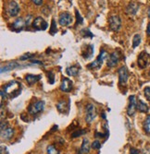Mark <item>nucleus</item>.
<instances>
[{
  "mask_svg": "<svg viewBox=\"0 0 150 154\" xmlns=\"http://www.w3.org/2000/svg\"><path fill=\"white\" fill-rule=\"evenodd\" d=\"M4 92L9 98L14 99L21 93V85L18 81L12 80L4 87Z\"/></svg>",
  "mask_w": 150,
  "mask_h": 154,
  "instance_id": "nucleus-1",
  "label": "nucleus"
},
{
  "mask_svg": "<svg viewBox=\"0 0 150 154\" xmlns=\"http://www.w3.org/2000/svg\"><path fill=\"white\" fill-rule=\"evenodd\" d=\"M106 56V50L102 49L100 51V54H98V56L96 58V60H94L91 64H89L87 66V68L89 69H99L102 66V64H103V61H104Z\"/></svg>",
  "mask_w": 150,
  "mask_h": 154,
  "instance_id": "nucleus-2",
  "label": "nucleus"
},
{
  "mask_svg": "<svg viewBox=\"0 0 150 154\" xmlns=\"http://www.w3.org/2000/svg\"><path fill=\"white\" fill-rule=\"evenodd\" d=\"M96 117V108L92 104L86 105L85 108V122L87 124H91Z\"/></svg>",
  "mask_w": 150,
  "mask_h": 154,
  "instance_id": "nucleus-3",
  "label": "nucleus"
},
{
  "mask_svg": "<svg viewBox=\"0 0 150 154\" xmlns=\"http://www.w3.org/2000/svg\"><path fill=\"white\" fill-rule=\"evenodd\" d=\"M45 108V102L44 101H36L34 104H31L28 107V113L31 116L37 114L40 112H43Z\"/></svg>",
  "mask_w": 150,
  "mask_h": 154,
  "instance_id": "nucleus-4",
  "label": "nucleus"
},
{
  "mask_svg": "<svg viewBox=\"0 0 150 154\" xmlns=\"http://www.w3.org/2000/svg\"><path fill=\"white\" fill-rule=\"evenodd\" d=\"M149 63H150V54L147 52H145V51L141 52L137 59L138 66H139L140 68L144 69L149 65Z\"/></svg>",
  "mask_w": 150,
  "mask_h": 154,
  "instance_id": "nucleus-5",
  "label": "nucleus"
},
{
  "mask_svg": "<svg viewBox=\"0 0 150 154\" xmlns=\"http://www.w3.org/2000/svg\"><path fill=\"white\" fill-rule=\"evenodd\" d=\"M31 26L35 31H46L48 27V23L45 21L44 18L36 17L31 22Z\"/></svg>",
  "mask_w": 150,
  "mask_h": 154,
  "instance_id": "nucleus-6",
  "label": "nucleus"
},
{
  "mask_svg": "<svg viewBox=\"0 0 150 154\" xmlns=\"http://www.w3.org/2000/svg\"><path fill=\"white\" fill-rule=\"evenodd\" d=\"M73 22V17L72 15L70 12H62L60 15V18H58V23L61 26H70V24H72Z\"/></svg>",
  "mask_w": 150,
  "mask_h": 154,
  "instance_id": "nucleus-7",
  "label": "nucleus"
},
{
  "mask_svg": "<svg viewBox=\"0 0 150 154\" xmlns=\"http://www.w3.org/2000/svg\"><path fill=\"white\" fill-rule=\"evenodd\" d=\"M109 29L113 31H118L121 28V19L119 16H111L108 18Z\"/></svg>",
  "mask_w": 150,
  "mask_h": 154,
  "instance_id": "nucleus-8",
  "label": "nucleus"
},
{
  "mask_svg": "<svg viewBox=\"0 0 150 154\" xmlns=\"http://www.w3.org/2000/svg\"><path fill=\"white\" fill-rule=\"evenodd\" d=\"M19 6L16 1H9L7 6V13L9 15V17H16L19 12Z\"/></svg>",
  "mask_w": 150,
  "mask_h": 154,
  "instance_id": "nucleus-9",
  "label": "nucleus"
},
{
  "mask_svg": "<svg viewBox=\"0 0 150 154\" xmlns=\"http://www.w3.org/2000/svg\"><path fill=\"white\" fill-rule=\"evenodd\" d=\"M137 110V100L135 95L129 97V104L127 107V114L129 116H133Z\"/></svg>",
  "mask_w": 150,
  "mask_h": 154,
  "instance_id": "nucleus-10",
  "label": "nucleus"
},
{
  "mask_svg": "<svg viewBox=\"0 0 150 154\" xmlns=\"http://www.w3.org/2000/svg\"><path fill=\"white\" fill-rule=\"evenodd\" d=\"M118 73H119V84L120 86H125L127 83V80L129 78V73L128 70L125 66H121L118 70Z\"/></svg>",
  "mask_w": 150,
  "mask_h": 154,
  "instance_id": "nucleus-11",
  "label": "nucleus"
},
{
  "mask_svg": "<svg viewBox=\"0 0 150 154\" xmlns=\"http://www.w3.org/2000/svg\"><path fill=\"white\" fill-rule=\"evenodd\" d=\"M120 57H121V54L118 52V51H115L113 52L109 56V58L108 59V62H106V66L108 68H114L116 66V65L119 63L120 61Z\"/></svg>",
  "mask_w": 150,
  "mask_h": 154,
  "instance_id": "nucleus-12",
  "label": "nucleus"
},
{
  "mask_svg": "<svg viewBox=\"0 0 150 154\" xmlns=\"http://www.w3.org/2000/svg\"><path fill=\"white\" fill-rule=\"evenodd\" d=\"M72 87H73V82L70 80L68 78H63L62 80H61V84L60 89L64 92H72Z\"/></svg>",
  "mask_w": 150,
  "mask_h": 154,
  "instance_id": "nucleus-13",
  "label": "nucleus"
},
{
  "mask_svg": "<svg viewBox=\"0 0 150 154\" xmlns=\"http://www.w3.org/2000/svg\"><path fill=\"white\" fill-rule=\"evenodd\" d=\"M26 26V21L22 18H18L16 21L12 23V26H11V29L12 31H16V33H19V31H21L23 29L25 28Z\"/></svg>",
  "mask_w": 150,
  "mask_h": 154,
  "instance_id": "nucleus-14",
  "label": "nucleus"
},
{
  "mask_svg": "<svg viewBox=\"0 0 150 154\" xmlns=\"http://www.w3.org/2000/svg\"><path fill=\"white\" fill-rule=\"evenodd\" d=\"M56 107L58 111L61 114H67L70 110V101H65V100H60L58 102Z\"/></svg>",
  "mask_w": 150,
  "mask_h": 154,
  "instance_id": "nucleus-15",
  "label": "nucleus"
},
{
  "mask_svg": "<svg viewBox=\"0 0 150 154\" xmlns=\"http://www.w3.org/2000/svg\"><path fill=\"white\" fill-rule=\"evenodd\" d=\"M138 9H139V4H137L136 2H130L126 7L125 12L130 16H133L137 13Z\"/></svg>",
  "mask_w": 150,
  "mask_h": 154,
  "instance_id": "nucleus-16",
  "label": "nucleus"
},
{
  "mask_svg": "<svg viewBox=\"0 0 150 154\" xmlns=\"http://www.w3.org/2000/svg\"><path fill=\"white\" fill-rule=\"evenodd\" d=\"M42 78L41 75H31V74H27L25 76V80L27 81V83L29 85H33L34 83H36L37 81H39Z\"/></svg>",
  "mask_w": 150,
  "mask_h": 154,
  "instance_id": "nucleus-17",
  "label": "nucleus"
},
{
  "mask_svg": "<svg viewBox=\"0 0 150 154\" xmlns=\"http://www.w3.org/2000/svg\"><path fill=\"white\" fill-rule=\"evenodd\" d=\"M14 135V129L9 126L7 128L1 130V137L3 139H10Z\"/></svg>",
  "mask_w": 150,
  "mask_h": 154,
  "instance_id": "nucleus-18",
  "label": "nucleus"
},
{
  "mask_svg": "<svg viewBox=\"0 0 150 154\" xmlns=\"http://www.w3.org/2000/svg\"><path fill=\"white\" fill-rule=\"evenodd\" d=\"M79 70H80V66L74 65V66L67 68L66 73L68 76H77L78 73H79Z\"/></svg>",
  "mask_w": 150,
  "mask_h": 154,
  "instance_id": "nucleus-19",
  "label": "nucleus"
},
{
  "mask_svg": "<svg viewBox=\"0 0 150 154\" xmlns=\"http://www.w3.org/2000/svg\"><path fill=\"white\" fill-rule=\"evenodd\" d=\"M19 66H21L19 65V64H18L17 62L12 61V62H10L9 64H7L6 66H4V68H1V73H3L4 71L7 72V71H9L11 69H15L16 68H19Z\"/></svg>",
  "mask_w": 150,
  "mask_h": 154,
  "instance_id": "nucleus-20",
  "label": "nucleus"
},
{
  "mask_svg": "<svg viewBox=\"0 0 150 154\" xmlns=\"http://www.w3.org/2000/svg\"><path fill=\"white\" fill-rule=\"evenodd\" d=\"M93 54H94V45L90 44L86 47V51L84 53H82V56L84 59H89L93 56Z\"/></svg>",
  "mask_w": 150,
  "mask_h": 154,
  "instance_id": "nucleus-21",
  "label": "nucleus"
},
{
  "mask_svg": "<svg viewBox=\"0 0 150 154\" xmlns=\"http://www.w3.org/2000/svg\"><path fill=\"white\" fill-rule=\"evenodd\" d=\"M137 110L141 113H147L148 111V105L142 100H138L137 102Z\"/></svg>",
  "mask_w": 150,
  "mask_h": 154,
  "instance_id": "nucleus-22",
  "label": "nucleus"
},
{
  "mask_svg": "<svg viewBox=\"0 0 150 154\" xmlns=\"http://www.w3.org/2000/svg\"><path fill=\"white\" fill-rule=\"evenodd\" d=\"M80 151L82 153H88L90 151V144H89V140L87 139H82V147L80 149Z\"/></svg>",
  "mask_w": 150,
  "mask_h": 154,
  "instance_id": "nucleus-23",
  "label": "nucleus"
},
{
  "mask_svg": "<svg viewBox=\"0 0 150 154\" xmlns=\"http://www.w3.org/2000/svg\"><path fill=\"white\" fill-rule=\"evenodd\" d=\"M143 127L145 132L147 134H150V114L147 116V118L145 119L144 121V124H143Z\"/></svg>",
  "mask_w": 150,
  "mask_h": 154,
  "instance_id": "nucleus-24",
  "label": "nucleus"
},
{
  "mask_svg": "<svg viewBox=\"0 0 150 154\" xmlns=\"http://www.w3.org/2000/svg\"><path fill=\"white\" fill-rule=\"evenodd\" d=\"M46 152L47 154H60V151L55 147L54 145H49L46 148Z\"/></svg>",
  "mask_w": 150,
  "mask_h": 154,
  "instance_id": "nucleus-25",
  "label": "nucleus"
},
{
  "mask_svg": "<svg viewBox=\"0 0 150 154\" xmlns=\"http://www.w3.org/2000/svg\"><path fill=\"white\" fill-rule=\"evenodd\" d=\"M140 42H141V36L139 34H135L133 39V48H136L140 44Z\"/></svg>",
  "mask_w": 150,
  "mask_h": 154,
  "instance_id": "nucleus-26",
  "label": "nucleus"
},
{
  "mask_svg": "<svg viewBox=\"0 0 150 154\" xmlns=\"http://www.w3.org/2000/svg\"><path fill=\"white\" fill-rule=\"evenodd\" d=\"M75 14H76V24H75V27H77L78 25H82L84 23V19H82V17L77 9L75 10Z\"/></svg>",
  "mask_w": 150,
  "mask_h": 154,
  "instance_id": "nucleus-27",
  "label": "nucleus"
},
{
  "mask_svg": "<svg viewBox=\"0 0 150 154\" xmlns=\"http://www.w3.org/2000/svg\"><path fill=\"white\" fill-rule=\"evenodd\" d=\"M86 133V130L84 129H79V130H76V131H74L72 133V137L75 139V137H81L82 135H84Z\"/></svg>",
  "mask_w": 150,
  "mask_h": 154,
  "instance_id": "nucleus-28",
  "label": "nucleus"
},
{
  "mask_svg": "<svg viewBox=\"0 0 150 154\" xmlns=\"http://www.w3.org/2000/svg\"><path fill=\"white\" fill-rule=\"evenodd\" d=\"M81 35L82 37H84V38H87V37H90V38H92L94 35H93V33H91V31L88 30V29H84V30H82L81 31Z\"/></svg>",
  "mask_w": 150,
  "mask_h": 154,
  "instance_id": "nucleus-29",
  "label": "nucleus"
},
{
  "mask_svg": "<svg viewBox=\"0 0 150 154\" xmlns=\"http://www.w3.org/2000/svg\"><path fill=\"white\" fill-rule=\"evenodd\" d=\"M49 33H50V34H52V35H54L55 33H58V28H57V25H56V21H55L54 19H52V22H51V28L49 30Z\"/></svg>",
  "mask_w": 150,
  "mask_h": 154,
  "instance_id": "nucleus-30",
  "label": "nucleus"
},
{
  "mask_svg": "<svg viewBox=\"0 0 150 154\" xmlns=\"http://www.w3.org/2000/svg\"><path fill=\"white\" fill-rule=\"evenodd\" d=\"M47 78H48V82L50 84H54L55 82V75L52 71H49L48 73H47Z\"/></svg>",
  "mask_w": 150,
  "mask_h": 154,
  "instance_id": "nucleus-31",
  "label": "nucleus"
},
{
  "mask_svg": "<svg viewBox=\"0 0 150 154\" xmlns=\"http://www.w3.org/2000/svg\"><path fill=\"white\" fill-rule=\"evenodd\" d=\"M144 93H145V98H147V100L150 102V87H145L144 90Z\"/></svg>",
  "mask_w": 150,
  "mask_h": 154,
  "instance_id": "nucleus-32",
  "label": "nucleus"
},
{
  "mask_svg": "<svg viewBox=\"0 0 150 154\" xmlns=\"http://www.w3.org/2000/svg\"><path fill=\"white\" fill-rule=\"evenodd\" d=\"M92 148L94 149H99L101 148V144L98 140H94L92 143Z\"/></svg>",
  "mask_w": 150,
  "mask_h": 154,
  "instance_id": "nucleus-33",
  "label": "nucleus"
},
{
  "mask_svg": "<svg viewBox=\"0 0 150 154\" xmlns=\"http://www.w3.org/2000/svg\"><path fill=\"white\" fill-rule=\"evenodd\" d=\"M34 56V54H25V56H21V60H26V59H30V58H31V57H33Z\"/></svg>",
  "mask_w": 150,
  "mask_h": 154,
  "instance_id": "nucleus-34",
  "label": "nucleus"
},
{
  "mask_svg": "<svg viewBox=\"0 0 150 154\" xmlns=\"http://www.w3.org/2000/svg\"><path fill=\"white\" fill-rule=\"evenodd\" d=\"M130 154H139V151L135 148H132L130 149Z\"/></svg>",
  "mask_w": 150,
  "mask_h": 154,
  "instance_id": "nucleus-35",
  "label": "nucleus"
},
{
  "mask_svg": "<svg viewBox=\"0 0 150 154\" xmlns=\"http://www.w3.org/2000/svg\"><path fill=\"white\" fill-rule=\"evenodd\" d=\"M9 127V126H7V122H5V123H4V122L2 121L1 122V130H4V129H6V128H7Z\"/></svg>",
  "mask_w": 150,
  "mask_h": 154,
  "instance_id": "nucleus-36",
  "label": "nucleus"
},
{
  "mask_svg": "<svg viewBox=\"0 0 150 154\" xmlns=\"http://www.w3.org/2000/svg\"><path fill=\"white\" fill-rule=\"evenodd\" d=\"M31 2H33L35 5H37V6L43 5V1H42V0H33V1H31Z\"/></svg>",
  "mask_w": 150,
  "mask_h": 154,
  "instance_id": "nucleus-37",
  "label": "nucleus"
},
{
  "mask_svg": "<svg viewBox=\"0 0 150 154\" xmlns=\"http://www.w3.org/2000/svg\"><path fill=\"white\" fill-rule=\"evenodd\" d=\"M147 34L148 36H150V22L147 24Z\"/></svg>",
  "mask_w": 150,
  "mask_h": 154,
  "instance_id": "nucleus-38",
  "label": "nucleus"
},
{
  "mask_svg": "<svg viewBox=\"0 0 150 154\" xmlns=\"http://www.w3.org/2000/svg\"><path fill=\"white\" fill-rule=\"evenodd\" d=\"M1 97H2V100L3 99H5L6 97H7V94H6V92H4V90H1Z\"/></svg>",
  "mask_w": 150,
  "mask_h": 154,
  "instance_id": "nucleus-39",
  "label": "nucleus"
},
{
  "mask_svg": "<svg viewBox=\"0 0 150 154\" xmlns=\"http://www.w3.org/2000/svg\"><path fill=\"white\" fill-rule=\"evenodd\" d=\"M102 116V118H103L104 120H106V114H105V113L102 114V116Z\"/></svg>",
  "mask_w": 150,
  "mask_h": 154,
  "instance_id": "nucleus-40",
  "label": "nucleus"
},
{
  "mask_svg": "<svg viewBox=\"0 0 150 154\" xmlns=\"http://www.w3.org/2000/svg\"><path fill=\"white\" fill-rule=\"evenodd\" d=\"M147 13H148V17L150 18V7H149V9H148V11H147Z\"/></svg>",
  "mask_w": 150,
  "mask_h": 154,
  "instance_id": "nucleus-41",
  "label": "nucleus"
},
{
  "mask_svg": "<svg viewBox=\"0 0 150 154\" xmlns=\"http://www.w3.org/2000/svg\"><path fill=\"white\" fill-rule=\"evenodd\" d=\"M148 74H149V77H150V70H149V73Z\"/></svg>",
  "mask_w": 150,
  "mask_h": 154,
  "instance_id": "nucleus-42",
  "label": "nucleus"
}]
</instances>
